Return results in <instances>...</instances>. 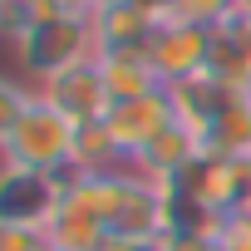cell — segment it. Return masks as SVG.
<instances>
[{"label":"cell","mask_w":251,"mask_h":251,"mask_svg":"<svg viewBox=\"0 0 251 251\" xmlns=\"http://www.w3.org/2000/svg\"><path fill=\"white\" fill-rule=\"evenodd\" d=\"M59 202H64V177L59 173H30V168L0 173V222L45 231V222L54 217Z\"/></svg>","instance_id":"5"},{"label":"cell","mask_w":251,"mask_h":251,"mask_svg":"<svg viewBox=\"0 0 251 251\" xmlns=\"http://www.w3.org/2000/svg\"><path fill=\"white\" fill-rule=\"evenodd\" d=\"M99 5H103V0H99Z\"/></svg>","instance_id":"15"},{"label":"cell","mask_w":251,"mask_h":251,"mask_svg":"<svg viewBox=\"0 0 251 251\" xmlns=\"http://www.w3.org/2000/svg\"><path fill=\"white\" fill-rule=\"evenodd\" d=\"M89 25H94V50H148L158 30V20L138 10L133 0H103Z\"/></svg>","instance_id":"8"},{"label":"cell","mask_w":251,"mask_h":251,"mask_svg":"<svg viewBox=\"0 0 251 251\" xmlns=\"http://www.w3.org/2000/svg\"><path fill=\"white\" fill-rule=\"evenodd\" d=\"M94 59H99V74H103V89H108L113 103H118V99H143V94L168 89V84L158 79L148 50H99Z\"/></svg>","instance_id":"9"},{"label":"cell","mask_w":251,"mask_h":251,"mask_svg":"<svg viewBox=\"0 0 251 251\" xmlns=\"http://www.w3.org/2000/svg\"><path fill=\"white\" fill-rule=\"evenodd\" d=\"M99 251H163V241H143V236H108Z\"/></svg>","instance_id":"12"},{"label":"cell","mask_w":251,"mask_h":251,"mask_svg":"<svg viewBox=\"0 0 251 251\" xmlns=\"http://www.w3.org/2000/svg\"><path fill=\"white\" fill-rule=\"evenodd\" d=\"M10 50H15V64L25 69L30 84H40V79H50V74H59V69L99 54L94 50V25L74 20V15H54V20L25 30L20 40H10Z\"/></svg>","instance_id":"2"},{"label":"cell","mask_w":251,"mask_h":251,"mask_svg":"<svg viewBox=\"0 0 251 251\" xmlns=\"http://www.w3.org/2000/svg\"><path fill=\"white\" fill-rule=\"evenodd\" d=\"M177 15L217 30V25H226V20L241 15V0H177Z\"/></svg>","instance_id":"10"},{"label":"cell","mask_w":251,"mask_h":251,"mask_svg":"<svg viewBox=\"0 0 251 251\" xmlns=\"http://www.w3.org/2000/svg\"><path fill=\"white\" fill-rule=\"evenodd\" d=\"M99 123H103L108 143L133 163V158H143V153L173 128V123H177L173 94L158 89V94H143V99H118V103H108V113H103Z\"/></svg>","instance_id":"3"},{"label":"cell","mask_w":251,"mask_h":251,"mask_svg":"<svg viewBox=\"0 0 251 251\" xmlns=\"http://www.w3.org/2000/svg\"><path fill=\"white\" fill-rule=\"evenodd\" d=\"M246 99H251V94H246Z\"/></svg>","instance_id":"16"},{"label":"cell","mask_w":251,"mask_h":251,"mask_svg":"<svg viewBox=\"0 0 251 251\" xmlns=\"http://www.w3.org/2000/svg\"><path fill=\"white\" fill-rule=\"evenodd\" d=\"M108 236H113L108 222H103L89 202H79L74 192H64V202H59L54 217L45 222V246H50V251H99Z\"/></svg>","instance_id":"7"},{"label":"cell","mask_w":251,"mask_h":251,"mask_svg":"<svg viewBox=\"0 0 251 251\" xmlns=\"http://www.w3.org/2000/svg\"><path fill=\"white\" fill-rule=\"evenodd\" d=\"M246 10H251V0H241V15H246Z\"/></svg>","instance_id":"14"},{"label":"cell","mask_w":251,"mask_h":251,"mask_svg":"<svg viewBox=\"0 0 251 251\" xmlns=\"http://www.w3.org/2000/svg\"><path fill=\"white\" fill-rule=\"evenodd\" d=\"M236 217H246V222H251V192L241 197V207H236Z\"/></svg>","instance_id":"13"},{"label":"cell","mask_w":251,"mask_h":251,"mask_svg":"<svg viewBox=\"0 0 251 251\" xmlns=\"http://www.w3.org/2000/svg\"><path fill=\"white\" fill-rule=\"evenodd\" d=\"M0 251H50L40 226H15V222H0Z\"/></svg>","instance_id":"11"},{"label":"cell","mask_w":251,"mask_h":251,"mask_svg":"<svg viewBox=\"0 0 251 251\" xmlns=\"http://www.w3.org/2000/svg\"><path fill=\"white\" fill-rule=\"evenodd\" d=\"M64 118H74L79 128L84 123H99L103 113H108V89H103V74H99V59H79V64H69V69H59V74H50V79H40L35 84Z\"/></svg>","instance_id":"6"},{"label":"cell","mask_w":251,"mask_h":251,"mask_svg":"<svg viewBox=\"0 0 251 251\" xmlns=\"http://www.w3.org/2000/svg\"><path fill=\"white\" fill-rule=\"evenodd\" d=\"M212 40H217L212 25L173 15V20H158V30L148 40V59H153L163 84H182V79L212 69Z\"/></svg>","instance_id":"4"},{"label":"cell","mask_w":251,"mask_h":251,"mask_svg":"<svg viewBox=\"0 0 251 251\" xmlns=\"http://www.w3.org/2000/svg\"><path fill=\"white\" fill-rule=\"evenodd\" d=\"M74 143H79V123L64 118L40 89L30 94L20 118L0 128L5 168H30V173H59L64 177L69 163H74Z\"/></svg>","instance_id":"1"}]
</instances>
